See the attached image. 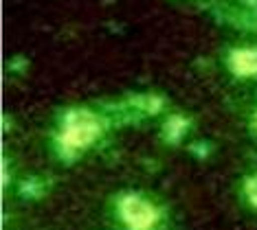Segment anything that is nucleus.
<instances>
[{"label": "nucleus", "instance_id": "nucleus-3", "mask_svg": "<svg viewBox=\"0 0 257 230\" xmlns=\"http://www.w3.org/2000/svg\"><path fill=\"white\" fill-rule=\"evenodd\" d=\"M226 66L235 77H257V49H233Z\"/></svg>", "mask_w": 257, "mask_h": 230}, {"label": "nucleus", "instance_id": "nucleus-2", "mask_svg": "<svg viewBox=\"0 0 257 230\" xmlns=\"http://www.w3.org/2000/svg\"><path fill=\"white\" fill-rule=\"evenodd\" d=\"M116 219L125 230H154L163 219V210L143 193H121L114 202Z\"/></svg>", "mask_w": 257, "mask_h": 230}, {"label": "nucleus", "instance_id": "nucleus-4", "mask_svg": "<svg viewBox=\"0 0 257 230\" xmlns=\"http://www.w3.org/2000/svg\"><path fill=\"white\" fill-rule=\"evenodd\" d=\"M191 129V119L187 114H169L161 125V138L167 145H180Z\"/></svg>", "mask_w": 257, "mask_h": 230}, {"label": "nucleus", "instance_id": "nucleus-1", "mask_svg": "<svg viewBox=\"0 0 257 230\" xmlns=\"http://www.w3.org/2000/svg\"><path fill=\"white\" fill-rule=\"evenodd\" d=\"M106 132V119L86 108H71L60 116L57 132L53 136L57 158L71 164L79 160L81 153L90 149Z\"/></svg>", "mask_w": 257, "mask_h": 230}, {"label": "nucleus", "instance_id": "nucleus-8", "mask_svg": "<svg viewBox=\"0 0 257 230\" xmlns=\"http://www.w3.org/2000/svg\"><path fill=\"white\" fill-rule=\"evenodd\" d=\"M25 64H27L25 57H16V60L9 62V68H11V70H22V68H27Z\"/></svg>", "mask_w": 257, "mask_h": 230}, {"label": "nucleus", "instance_id": "nucleus-9", "mask_svg": "<svg viewBox=\"0 0 257 230\" xmlns=\"http://www.w3.org/2000/svg\"><path fill=\"white\" fill-rule=\"evenodd\" d=\"M253 129H255V134H257V112L253 114Z\"/></svg>", "mask_w": 257, "mask_h": 230}, {"label": "nucleus", "instance_id": "nucleus-6", "mask_svg": "<svg viewBox=\"0 0 257 230\" xmlns=\"http://www.w3.org/2000/svg\"><path fill=\"white\" fill-rule=\"evenodd\" d=\"M242 195L257 210V171L255 173H248L246 178L242 180Z\"/></svg>", "mask_w": 257, "mask_h": 230}, {"label": "nucleus", "instance_id": "nucleus-5", "mask_svg": "<svg viewBox=\"0 0 257 230\" xmlns=\"http://www.w3.org/2000/svg\"><path fill=\"white\" fill-rule=\"evenodd\" d=\"M127 105L134 108L141 114H148V116H154V114H161L163 108H165V99L159 97V94H134L132 99H127Z\"/></svg>", "mask_w": 257, "mask_h": 230}, {"label": "nucleus", "instance_id": "nucleus-7", "mask_svg": "<svg viewBox=\"0 0 257 230\" xmlns=\"http://www.w3.org/2000/svg\"><path fill=\"white\" fill-rule=\"evenodd\" d=\"M44 184L40 182L38 178H31V180H25L20 184V195L22 197H27V199H38V197H42L44 195Z\"/></svg>", "mask_w": 257, "mask_h": 230}]
</instances>
